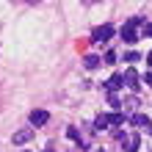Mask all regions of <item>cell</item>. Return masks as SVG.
<instances>
[{
    "instance_id": "1",
    "label": "cell",
    "mask_w": 152,
    "mask_h": 152,
    "mask_svg": "<svg viewBox=\"0 0 152 152\" xmlns=\"http://www.w3.org/2000/svg\"><path fill=\"white\" fill-rule=\"evenodd\" d=\"M111 36H113V28H111V25H100V28H94L91 42H108Z\"/></svg>"
},
{
    "instance_id": "2",
    "label": "cell",
    "mask_w": 152,
    "mask_h": 152,
    "mask_svg": "<svg viewBox=\"0 0 152 152\" xmlns=\"http://www.w3.org/2000/svg\"><path fill=\"white\" fill-rule=\"evenodd\" d=\"M119 36H122V42H124V44H136L141 33H138L136 28H130V25H124V28L119 31Z\"/></svg>"
},
{
    "instance_id": "3",
    "label": "cell",
    "mask_w": 152,
    "mask_h": 152,
    "mask_svg": "<svg viewBox=\"0 0 152 152\" xmlns=\"http://www.w3.org/2000/svg\"><path fill=\"white\" fill-rule=\"evenodd\" d=\"M50 122V113L47 111H31V127H42V124Z\"/></svg>"
},
{
    "instance_id": "4",
    "label": "cell",
    "mask_w": 152,
    "mask_h": 152,
    "mask_svg": "<svg viewBox=\"0 0 152 152\" xmlns=\"http://www.w3.org/2000/svg\"><path fill=\"white\" fill-rule=\"evenodd\" d=\"M33 130H36V127H22V130H17L14 136H11V141H14V144H25V141L33 138Z\"/></svg>"
},
{
    "instance_id": "5",
    "label": "cell",
    "mask_w": 152,
    "mask_h": 152,
    "mask_svg": "<svg viewBox=\"0 0 152 152\" xmlns=\"http://www.w3.org/2000/svg\"><path fill=\"white\" fill-rule=\"evenodd\" d=\"M122 86H124V75H111V77H108V83H105V88H108L111 94H113V91H119Z\"/></svg>"
},
{
    "instance_id": "6",
    "label": "cell",
    "mask_w": 152,
    "mask_h": 152,
    "mask_svg": "<svg viewBox=\"0 0 152 152\" xmlns=\"http://www.w3.org/2000/svg\"><path fill=\"white\" fill-rule=\"evenodd\" d=\"M124 86H130L133 91H138V72L136 69H127V72H124Z\"/></svg>"
},
{
    "instance_id": "7",
    "label": "cell",
    "mask_w": 152,
    "mask_h": 152,
    "mask_svg": "<svg viewBox=\"0 0 152 152\" xmlns=\"http://www.w3.org/2000/svg\"><path fill=\"white\" fill-rule=\"evenodd\" d=\"M130 124H136V127H152V122H149V116H144V113H133L130 116Z\"/></svg>"
},
{
    "instance_id": "8",
    "label": "cell",
    "mask_w": 152,
    "mask_h": 152,
    "mask_svg": "<svg viewBox=\"0 0 152 152\" xmlns=\"http://www.w3.org/2000/svg\"><path fill=\"white\" fill-rule=\"evenodd\" d=\"M94 127H97V130L113 127V124H111V113H100V116H97V119H94Z\"/></svg>"
},
{
    "instance_id": "9",
    "label": "cell",
    "mask_w": 152,
    "mask_h": 152,
    "mask_svg": "<svg viewBox=\"0 0 152 152\" xmlns=\"http://www.w3.org/2000/svg\"><path fill=\"white\" fill-rule=\"evenodd\" d=\"M83 64H86V69H97L100 66V56H86Z\"/></svg>"
},
{
    "instance_id": "10",
    "label": "cell",
    "mask_w": 152,
    "mask_h": 152,
    "mask_svg": "<svg viewBox=\"0 0 152 152\" xmlns=\"http://www.w3.org/2000/svg\"><path fill=\"white\" fill-rule=\"evenodd\" d=\"M138 144H141V138L138 136H130L127 138V152H138Z\"/></svg>"
},
{
    "instance_id": "11",
    "label": "cell",
    "mask_w": 152,
    "mask_h": 152,
    "mask_svg": "<svg viewBox=\"0 0 152 152\" xmlns=\"http://www.w3.org/2000/svg\"><path fill=\"white\" fill-rule=\"evenodd\" d=\"M108 102H111L113 113H116V111H122V102H119V97H116V94H111V97H108Z\"/></svg>"
},
{
    "instance_id": "12",
    "label": "cell",
    "mask_w": 152,
    "mask_h": 152,
    "mask_svg": "<svg viewBox=\"0 0 152 152\" xmlns=\"http://www.w3.org/2000/svg\"><path fill=\"white\" fill-rule=\"evenodd\" d=\"M66 136L72 138V141H77V144H80V130H77V127H66Z\"/></svg>"
},
{
    "instance_id": "13",
    "label": "cell",
    "mask_w": 152,
    "mask_h": 152,
    "mask_svg": "<svg viewBox=\"0 0 152 152\" xmlns=\"http://www.w3.org/2000/svg\"><path fill=\"white\" fill-rule=\"evenodd\" d=\"M141 56H138V53H124V61H127V64H136V61H138Z\"/></svg>"
},
{
    "instance_id": "14",
    "label": "cell",
    "mask_w": 152,
    "mask_h": 152,
    "mask_svg": "<svg viewBox=\"0 0 152 152\" xmlns=\"http://www.w3.org/2000/svg\"><path fill=\"white\" fill-rule=\"evenodd\" d=\"M116 58H119V56L111 50V53H105V58H102V61H105V64H116Z\"/></svg>"
},
{
    "instance_id": "15",
    "label": "cell",
    "mask_w": 152,
    "mask_h": 152,
    "mask_svg": "<svg viewBox=\"0 0 152 152\" xmlns=\"http://www.w3.org/2000/svg\"><path fill=\"white\" fill-rule=\"evenodd\" d=\"M141 36H147V39H152V22H147V25H144V31H141Z\"/></svg>"
},
{
    "instance_id": "16",
    "label": "cell",
    "mask_w": 152,
    "mask_h": 152,
    "mask_svg": "<svg viewBox=\"0 0 152 152\" xmlns=\"http://www.w3.org/2000/svg\"><path fill=\"white\" fill-rule=\"evenodd\" d=\"M124 105H127V108H136V105H138V97H130V100L124 102Z\"/></svg>"
},
{
    "instance_id": "17",
    "label": "cell",
    "mask_w": 152,
    "mask_h": 152,
    "mask_svg": "<svg viewBox=\"0 0 152 152\" xmlns=\"http://www.w3.org/2000/svg\"><path fill=\"white\" fill-rule=\"evenodd\" d=\"M144 80H147V86H152V72H147V75H144Z\"/></svg>"
},
{
    "instance_id": "18",
    "label": "cell",
    "mask_w": 152,
    "mask_h": 152,
    "mask_svg": "<svg viewBox=\"0 0 152 152\" xmlns=\"http://www.w3.org/2000/svg\"><path fill=\"white\" fill-rule=\"evenodd\" d=\"M147 64H149V66H152V53H147Z\"/></svg>"
},
{
    "instance_id": "19",
    "label": "cell",
    "mask_w": 152,
    "mask_h": 152,
    "mask_svg": "<svg viewBox=\"0 0 152 152\" xmlns=\"http://www.w3.org/2000/svg\"><path fill=\"white\" fill-rule=\"evenodd\" d=\"M44 152H56V149H44Z\"/></svg>"
},
{
    "instance_id": "20",
    "label": "cell",
    "mask_w": 152,
    "mask_h": 152,
    "mask_svg": "<svg viewBox=\"0 0 152 152\" xmlns=\"http://www.w3.org/2000/svg\"><path fill=\"white\" fill-rule=\"evenodd\" d=\"M25 152H28V149H25Z\"/></svg>"
}]
</instances>
